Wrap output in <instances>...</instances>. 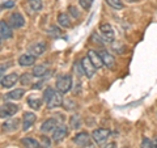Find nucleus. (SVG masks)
<instances>
[{"label":"nucleus","instance_id":"1","mask_svg":"<svg viewBox=\"0 0 157 148\" xmlns=\"http://www.w3.org/2000/svg\"><path fill=\"white\" fill-rule=\"evenodd\" d=\"M43 101H45L47 109H55V107H59L63 103V98L58 89L48 87L43 92Z\"/></svg>","mask_w":157,"mask_h":148},{"label":"nucleus","instance_id":"2","mask_svg":"<svg viewBox=\"0 0 157 148\" xmlns=\"http://www.w3.org/2000/svg\"><path fill=\"white\" fill-rule=\"evenodd\" d=\"M56 89L60 93H67L72 88V77L70 75H62L56 79Z\"/></svg>","mask_w":157,"mask_h":148},{"label":"nucleus","instance_id":"3","mask_svg":"<svg viewBox=\"0 0 157 148\" xmlns=\"http://www.w3.org/2000/svg\"><path fill=\"white\" fill-rule=\"evenodd\" d=\"M110 130L109 129H96L94 131L92 132V139L94 140L96 144L102 146L104 143H106V140L109 139L110 136Z\"/></svg>","mask_w":157,"mask_h":148},{"label":"nucleus","instance_id":"4","mask_svg":"<svg viewBox=\"0 0 157 148\" xmlns=\"http://www.w3.org/2000/svg\"><path fill=\"white\" fill-rule=\"evenodd\" d=\"M100 33H101L102 38H104L107 43H111L113 41H114L115 33H114V29H113V26L110 25V24H107V22L101 24L100 25Z\"/></svg>","mask_w":157,"mask_h":148},{"label":"nucleus","instance_id":"5","mask_svg":"<svg viewBox=\"0 0 157 148\" xmlns=\"http://www.w3.org/2000/svg\"><path fill=\"white\" fill-rule=\"evenodd\" d=\"M8 24L12 29H20L25 25V18L20 12H13L8 18Z\"/></svg>","mask_w":157,"mask_h":148},{"label":"nucleus","instance_id":"6","mask_svg":"<svg viewBox=\"0 0 157 148\" xmlns=\"http://www.w3.org/2000/svg\"><path fill=\"white\" fill-rule=\"evenodd\" d=\"M17 111H18L17 105H14V103H12V102H6L2 106V109H0V117L2 118H9V117L16 114Z\"/></svg>","mask_w":157,"mask_h":148},{"label":"nucleus","instance_id":"7","mask_svg":"<svg viewBox=\"0 0 157 148\" xmlns=\"http://www.w3.org/2000/svg\"><path fill=\"white\" fill-rule=\"evenodd\" d=\"M81 67H82V70H84V73H85V76L86 77H93L94 76V73H96V66L92 63V60L88 56L85 58H82L81 59Z\"/></svg>","mask_w":157,"mask_h":148},{"label":"nucleus","instance_id":"8","mask_svg":"<svg viewBox=\"0 0 157 148\" xmlns=\"http://www.w3.org/2000/svg\"><path fill=\"white\" fill-rule=\"evenodd\" d=\"M90 138H92V136H89V134H88V132L81 131V132H77V134L73 136L72 140H73V143H75L76 146H78L80 148H82V147H85L86 144H89V143L92 142Z\"/></svg>","mask_w":157,"mask_h":148},{"label":"nucleus","instance_id":"9","mask_svg":"<svg viewBox=\"0 0 157 148\" xmlns=\"http://www.w3.org/2000/svg\"><path fill=\"white\" fill-rule=\"evenodd\" d=\"M67 134H68L67 126H66V125H59L56 129L54 130V132H52V140L55 142V143L62 142V140L67 136Z\"/></svg>","mask_w":157,"mask_h":148},{"label":"nucleus","instance_id":"10","mask_svg":"<svg viewBox=\"0 0 157 148\" xmlns=\"http://www.w3.org/2000/svg\"><path fill=\"white\" fill-rule=\"evenodd\" d=\"M37 62V56L33 55V54H22L21 56L18 58V64L21 67H32L34 66V63Z\"/></svg>","mask_w":157,"mask_h":148},{"label":"nucleus","instance_id":"11","mask_svg":"<svg viewBox=\"0 0 157 148\" xmlns=\"http://www.w3.org/2000/svg\"><path fill=\"white\" fill-rule=\"evenodd\" d=\"M58 126H59V123H58V119H56V118H48L47 121H45V122L42 123V126H41V131L43 132V134L54 132V130H55Z\"/></svg>","mask_w":157,"mask_h":148},{"label":"nucleus","instance_id":"12","mask_svg":"<svg viewBox=\"0 0 157 148\" xmlns=\"http://www.w3.org/2000/svg\"><path fill=\"white\" fill-rule=\"evenodd\" d=\"M18 80H20L18 73H16V72L9 73V75L4 76V77L2 79V87H3V88H12Z\"/></svg>","mask_w":157,"mask_h":148},{"label":"nucleus","instance_id":"13","mask_svg":"<svg viewBox=\"0 0 157 148\" xmlns=\"http://www.w3.org/2000/svg\"><path fill=\"white\" fill-rule=\"evenodd\" d=\"M46 51V43L43 41H39V42H36L34 45H32L30 47H29V53L33 54V55H36L37 58L43 55Z\"/></svg>","mask_w":157,"mask_h":148},{"label":"nucleus","instance_id":"14","mask_svg":"<svg viewBox=\"0 0 157 148\" xmlns=\"http://www.w3.org/2000/svg\"><path fill=\"white\" fill-rule=\"evenodd\" d=\"M0 36H2V41H6V39L12 38V36H13L11 25L4 21V20L0 21Z\"/></svg>","mask_w":157,"mask_h":148},{"label":"nucleus","instance_id":"15","mask_svg":"<svg viewBox=\"0 0 157 148\" xmlns=\"http://www.w3.org/2000/svg\"><path fill=\"white\" fill-rule=\"evenodd\" d=\"M37 119V117L34 113H30V111H26V113H24V118H22V130L24 131H26L29 130L30 127L33 126V123L36 122Z\"/></svg>","mask_w":157,"mask_h":148},{"label":"nucleus","instance_id":"16","mask_svg":"<svg viewBox=\"0 0 157 148\" xmlns=\"http://www.w3.org/2000/svg\"><path fill=\"white\" fill-rule=\"evenodd\" d=\"M98 53H100L102 60H104V64H105L107 68H114V67H115V58L113 56L109 51L101 50V51H98Z\"/></svg>","mask_w":157,"mask_h":148},{"label":"nucleus","instance_id":"17","mask_svg":"<svg viewBox=\"0 0 157 148\" xmlns=\"http://www.w3.org/2000/svg\"><path fill=\"white\" fill-rule=\"evenodd\" d=\"M86 56L92 60V63L96 66V68H101V67L105 66L104 64V60H102V58L100 55V53H97L94 50H89V51H88V55Z\"/></svg>","mask_w":157,"mask_h":148},{"label":"nucleus","instance_id":"18","mask_svg":"<svg viewBox=\"0 0 157 148\" xmlns=\"http://www.w3.org/2000/svg\"><path fill=\"white\" fill-rule=\"evenodd\" d=\"M56 21H58V25L62 26V28H70L71 26V18L67 13H59Z\"/></svg>","mask_w":157,"mask_h":148},{"label":"nucleus","instance_id":"19","mask_svg":"<svg viewBox=\"0 0 157 148\" xmlns=\"http://www.w3.org/2000/svg\"><path fill=\"white\" fill-rule=\"evenodd\" d=\"M20 121L17 118H12V119H8L3 123V130L4 131H14L18 127Z\"/></svg>","mask_w":157,"mask_h":148},{"label":"nucleus","instance_id":"20","mask_svg":"<svg viewBox=\"0 0 157 148\" xmlns=\"http://www.w3.org/2000/svg\"><path fill=\"white\" fill-rule=\"evenodd\" d=\"M21 144L25 148H39L41 147V143L36 139H33V138H22Z\"/></svg>","mask_w":157,"mask_h":148},{"label":"nucleus","instance_id":"21","mask_svg":"<svg viewBox=\"0 0 157 148\" xmlns=\"http://www.w3.org/2000/svg\"><path fill=\"white\" fill-rule=\"evenodd\" d=\"M28 105L30 106L33 110H38L42 105V100L37 96H30V97H28Z\"/></svg>","mask_w":157,"mask_h":148},{"label":"nucleus","instance_id":"22","mask_svg":"<svg viewBox=\"0 0 157 148\" xmlns=\"http://www.w3.org/2000/svg\"><path fill=\"white\" fill-rule=\"evenodd\" d=\"M24 95H25V89H14L12 92L7 93V98L13 100V101H18V100H21V98L24 97Z\"/></svg>","mask_w":157,"mask_h":148},{"label":"nucleus","instance_id":"23","mask_svg":"<svg viewBox=\"0 0 157 148\" xmlns=\"http://www.w3.org/2000/svg\"><path fill=\"white\" fill-rule=\"evenodd\" d=\"M33 75L36 77H43L47 73V67L45 64H38L33 68Z\"/></svg>","mask_w":157,"mask_h":148},{"label":"nucleus","instance_id":"24","mask_svg":"<svg viewBox=\"0 0 157 148\" xmlns=\"http://www.w3.org/2000/svg\"><path fill=\"white\" fill-rule=\"evenodd\" d=\"M28 6H29V8H30L32 11L38 12V11H41L42 9L43 4H42V0H28Z\"/></svg>","mask_w":157,"mask_h":148},{"label":"nucleus","instance_id":"25","mask_svg":"<svg viewBox=\"0 0 157 148\" xmlns=\"http://www.w3.org/2000/svg\"><path fill=\"white\" fill-rule=\"evenodd\" d=\"M140 148H157V138L153 140L148 139V138H144L143 142H141V147Z\"/></svg>","mask_w":157,"mask_h":148},{"label":"nucleus","instance_id":"26","mask_svg":"<svg viewBox=\"0 0 157 148\" xmlns=\"http://www.w3.org/2000/svg\"><path fill=\"white\" fill-rule=\"evenodd\" d=\"M70 126L72 127V129L77 130L78 127L81 126V118H80V115H77V114L72 115V117L70 118Z\"/></svg>","mask_w":157,"mask_h":148},{"label":"nucleus","instance_id":"27","mask_svg":"<svg viewBox=\"0 0 157 148\" xmlns=\"http://www.w3.org/2000/svg\"><path fill=\"white\" fill-rule=\"evenodd\" d=\"M34 75L33 73H22V76L20 77V81H21L22 85H26V84H32V80H33Z\"/></svg>","mask_w":157,"mask_h":148},{"label":"nucleus","instance_id":"28","mask_svg":"<svg viewBox=\"0 0 157 148\" xmlns=\"http://www.w3.org/2000/svg\"><path fill=\"white\" fill-rule=\"evenodd\" d=\"M107 6H110L111 8L114 9H122L123 8V3H122V0H106Z\"/></svg>","mask_w":157,"mask_h":148},{"label":"nucleus","instance_id":"29","mask_svg":"<svg viewBox=\"0 0 157 148\" xmlns=\"http://www.w3.org/2000/svg\"><path fill=\"white\" fill-rule=\"evenodd\" d=\"M78 4L81 6L82 9H85V11H89L92 4H93V0H78Z\"/></svg>","mask_w":157,"mask_h":148},{"label":"nucleus","instance_id":"30","mask_svg":"<svg viewBox=\"0 0 157 148\" xmlns=\"http://www.w3.org/2000/svg\"><path fill=\"white\" fill-rule=\"evenodd\" d=\"M92 41L96 43V45H100V46H104L105 43H106V41L104 38H100L98 37V34L97 33H94V34H92Z\"/></svg>","mask_w":157,"mask_h":148},{"label":"nucleus","instance_id":"31","mask_svg":"<svg viewBox=\"0 0 157 148\" xmlns=\"http://www.w3.org/2000/svg\"><path fill=\"white\" fill-rule=\"evenodd\" d=\"M113 43V50H114V51H117L118 54H124V50H126V47H124V45H122L121 47L119 46H118V45H119V42H111Z\"/></svg>","mask_w":157,"mask_h":148},{"label":"nucleus","instance_id":"32","mask_svg":"<svg viewBox=\"0 0 157 148\" xmlns=\"http://www.w3.org/2000/svg\"><path fill=\"white\" fill-rule=\"evenodd\" d=\"M41 147H42V148H50V147H51V140L48 139L47 136H42Z\"/></svg>","mask_w":157,"mask_h":148},{"label":"nucleus","instance_id":"33","mask_svg":"<svg viewBox=\"0 0 157 148\" xmlns=\"http://www.w3.org/2000/svg\"><path fill=\"white\" fill-rule=\"evenodd\" d=\"M48 34H50V36L56 37V36H59V34H60V30H59L56 26H51V28H50V30H48Z\"/></svg>","mask_w":157,"mask_h":148},{"label":"nucleus","instance_id":"34","mask_svg":"<svg viewBox=\"0 0 157 148\" xmlns=\"http://www.w3.org/2000/svg\"><path fill=\"white\" fill-rule=\"evenodd\" d=\"M13 7H14V2H13V0H8V2H6L2 6L3 9H9V8H13Z\"/></svg>","mask_w":157,"mask_h":148},{"label":"nucleus","instance_id":"35","mask_svg":"<svg viewBox=\"0 0 157 148\" xmlns=\"http://www.w3.org/2000/svg\"><path fill=\"white\" fill-rule=\"evenodd\" d=\"M68 12H70V13H71V14H72V16H73V17H75V18H77V17H78L77 9H76L75 7H72V6H71L70 8H68Z\"/></svg>","mask_w":157,"mask_h":148},{"label":"nucleus","instance_id":"36","mask_svg":"<svg viewBox=\"0 0 157 148\" xmlns=\"http://www.w3.org/2000/svg\"><path fill=\"white\" fill-rule=\"evenodd\" d=\"M102 148H117V144L114 142H111V143H109V144H105Z\"/></svg>","mask_w":157,"mask_h":148},{"label":"nucleus","instance_id":"37","mask_svg":"<svg viewBox=\"0 0 157 148\" xmlns=\"http://www.w3.org/2000/svg\"><path fill=\"white\" fill-rule=\"evenodd\" d=\"M82 148H94V144H93V143L90 142V143H89V144H86L85 147H82Z\"/></svg>","mask_w":157,"mask_h":148},{"label":"nucleus","instance_id":"38","mask_svg":"<svg viewBox=\"0 0 157 148\" xmlns=\"http://www.w3.org/2000/svg\"><path fill=\"white\" fill-rule=\"evenodd\" d=\"M128 2H130V3H131V2H132V3H136L137 0H128Z\"/></svg>","mask_w":157,"mask_h":148}]
</instances>
